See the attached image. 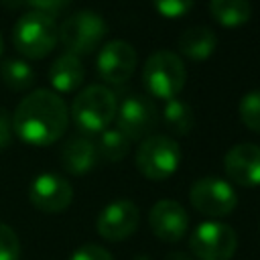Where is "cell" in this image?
<instances>
[{
	"label": "cell",
	"mask_w": 260,
	"mask_h": 260,
	"mask_svg": "<svg viewBox=\"0 0 260 260\" xmlns=\"http://www.w3.org/2000/svg\"><path fill=\"white\" fill-rule=\"evenodd\" d=\"M59 41V28L53 16L45 12L30 10L22 14L12 28V43L20 55L26 59L47 57Z\"/></svg>",
	"instance_id": "4"
},
{
	"label": "cell",
	"mask_w": 260,
	"mask_h": 260,
	"mask_svg": "<svg viewBox=\"0 0 260 260\" xmlns=\"http://www.w3.org/2000/svg\"><path fill=\"white\" fill-rule=\"evenodd\" d=\"M138 63L136 51L126 41L106 43L95 59V69L106 83H124L130 79Z\"/></svg>",
	"instance_id": "12"
},
{
	"label": "cell",
	"mask_w": 260,
	"mask_h": 260,
	"mask_svg": "<svg viewBox=\"0 0 260 260\" xmlns=\"http://www.w3.org/2000/svg\"><path fill=\"white\" fill-rule=\"evenodd\" d=\"M69 260H114V258L106 248L98 244H85V246H79L69 256Z\"/></svg>",
	"instance_id": "25"
},
{
	"label": "cell",
	"mask_w": 260,
	"mask_h": 260,
	"mask_svg": "<svg viewBox=\"0 0 260 260\" xmlns=\"http://www.w3.org/2000/svg\"><path fill=\"white\" fill-rule=\"evenodd\" d=\"M189 248L197 260H232L238 250V236L228 223L203 221L193 230Z\"/></svg>",
	"instance_id": "7"
},
{
	"label": "cell",
	"mask_w": 260,
	"mask_h": 260,
	"mask_svg": "<svg viewBox=\"0 0 260 260\" xmlns=\"http://www.w3.org/2000/svg\"><path fill=\"white\" fill-rule=\"evenodd\" d=\"M95 148H98V156H102L104 160L118 162L128 154L130 140L118 128H106L104 132H100V140Z\"/></svg>",
	"instance_id": "21"
},
{
	"label": "cell",
	"mask_w": 260,
	"mask_h": 260,
	"mask_svg": "<svg viewBox=\"0 0 260 260\" xmlns=\"http://www.w3.org/2000/svg\"><path fill=\"white\" fill-rule=\"evenodd\" d=\"M12 136H14V130H12V116L0 108V150L8 148L12 144Z\"/></svg>",
	"instance_id": "26"
},
{
	"label": "cell",
	"mask_w": 260,
	"mask_h": 260,
	"mask_svg": "<svg viewBox=\"0 0 260 260\" xmlns=\"http://www.w3.org/2000/svg\"><path fill=\"white\" fill-rule=\"evenodd\" d=\"M0 260H20V242L16 232L0 221Z\"/></svg>",
	"instance_id": "23"
},
{
	"label": "cell",
	"mask_w": 260,
	"mask_h": 260,
	"mask_svg": "<svg viewBox=\"0 0 260 260\" xmlns=\"http://www.w3.org/2000/svg\"><path fill=\"white\" fill-rule=\"evenodd\" d=\"M71 0H26L28 6H32L37 12H45V14H53V12H59L61 8H65Z\"/></svg>",
	"instance_id": "27"
},
{
	"label": "cell",
	"mask_w": 260,
	"mask_h": 260,
	"mask_svg": "<svg viewBox=\"0 0 260 260\" xmlns=\"http://www.w3.org/2000/svg\"><path fill=\"white\" fill-rule=\"evenodd\" d=\"M85 77V69L79 61V57L65 53L61 57H57L49 69V81L51 87L55 89V93H69L73 89H77L81 85Z\"/></svg>",
	"instance_id": "16"
},
{
	"label": "cell",
	"mask_w": 260,
	"mask_h": 260,
	"mask_svg": "<svg viewBox=\"0 0 260 260\" xmlns=\"http://www.w3.org/2000/svg\"><path fill=\"white\" fill-rule=\"evenodd\" d=\"M209 14L217 24L238 28L250 20L252 6L248 0H209Z\"/></svg>",
	"instance_id": "18"
},
{
	"label": "cell",
	"mask_w": 260,
	"mask_h": 260,
	"mask_svg": "<svg viewBox=\"0 0 260 260\" xmlns=\"http://www.w3.org/2000/svg\"><path fill=\"white\" fill-rule=\"evenodd\" d=\"M162 122L173 134L185 136V134H189L193 130L195 116H193V110H191V106L187 102L175 98V100L165 102V106H162Z\"/></svg>",
	"instance_id": "19"
},
{
	"label": "cell",
	"mask_w": 260,
	"mask_h": 260,
	"mask_svg": "<svg viewBox=\"0 0 260 260\" xmlns=\"http://www.w3.org/2000/svg\"><path fill=\"white\" fill-rule=\"evenodd\" d=\"M187 81V69L173 51H154L142 67V83L152 98L162 102L175 100Z\"/></svg>",
	"instance_id": "3"
},
{
	"label": "cell",
	"mask_w": 260,
	"mask_h": 260,
	"mask_svg": "<svg viewBox=\"0 0 260 260\" xmlns=\"http://www.w3.org/2000/svg\"><path fill=\"white\" fill-rule=\"evenodd\" d=\"M138 221L140 211L136 203L130 199H116L100 211L95 219V230L108 242H122L136 232Z\"/></svg>",
	"instance_id": "11"
},
{
	"label": "cell",
	"mask_w": 260,
	"mask_h": 260,
	"mask_svg": "<svg viewBox=\"0 0 260 260\" xmlns=\"http://www.w3.org/2000/svg\"><path fill=\"white\" fill-rule=\"evenodd\" d=\"M238 114L246 128H250L252 132H260V89L242 95L238 104Z\"/></svg>",
	"instance_id": "22"
},
{
	"label": "cell",
	"mask_w": 260,
	"mask_h": 260,
	"mask_svg": "<svg viewBox=\"0 0 260 260\" xmlns=\"http://www.w3.org/2000/svg\"><path fill=\"white\" fill-rule=\"evenodd\" d=\"M148 223L158 240L167 244H177L189 230V215L179 201L160 199L150 207Z\"/></svg>",
	"instance_id": "13"
},
{
	"label": "cell",
	"mask_w": 260,
	"mask_h": 260,
	"mask_svg": "<svg viewBox=\"0 0 260 260\" xmlns=\"http://www.w3.org/2000/svg\"><path fill=\"white\" fill-rule=\"evenodd\" d=\"M118 112V100L106 85H87L81 89L71 104L73 124L85 134L104 132Z\"/></svg>",
	"instance_id": "2"
},
{
	"label": "cell",
	"mask_w": 260,
	"mask_h": 260,
	"mask_svg": "<svg viewBox=\"0 0 260 260\" xmlns=\"http://www.w3.org/2000/svg\"><path fill=\"white\" fill-rule=\"evenodd\" d=\"M61 162L71 175H85L98 162V148L85 136H73L61 150Z\"/></svg>",
	"instance_id": "15"
},
{
	"label": "cell",
	"mask_w": 260,
	"mask_h": 260,
	"mask_svg": "<svg viewBox=\"0 0 260 260\" xmlns=\"http://www.w3.org/2000/svg\"><path fill=\"white\" fill-rule=\"evenodd\" d=\"M189 201L201 215L225 217L236 209L238 195L228 181L219 177H201L191 185Z\"/></svg>",
	"instance_id": "8"
},
{
	"label": "cell",
	"mask_w": 260,
	"mask_h": 260,
	"mask_svg": "<svg viewBox=\"0 0 260 260\" xmlns=\"http://www.w3.org/2000/svg\"><path fill=\"white\" fill-rule=\"evenodd\" d=\"M0 77L6 87L14 91H22L32 87L35 83V69L22 59H8L0 65Z\"/></svg>",
	"instance_id": "20"
},
{
	"label": "cell",
	"mask_w": 260,
	"mask_h": 260,
	"mask_svg": "<svg viewBox=\"0 0 260 260\" xmlns=\"http://www.w3.org/2000/svg\"><path fill=\"white\" fill-rule=\"evenodd\" d=\"M108 35V24L102 14L93 10H79L63 20L59 26V41L67 53L79 57L93 53Z\"/></svg>",
	"instance_id": "6"
},
{
	"label": "cell",
	"mask_w": 260,
	"mask_h": 260,
	"mask_svg": "<svg viewBox=\"0 0 260 260\" xmlns=\"http://www.w3.org/2000/svg\"><path fill=\"white\" fill-rule=\"evenodd\" d=\"M116 124L128 140H140L150 136V132L158 124V110L150 98L134 93L118 106Z\"/></svg>",
	"instance_id": "9"
},
{
	"label": "cell",
	"mask_w": 260,
	"mask_h": 260,
	"mask_svg": "<svg viewBox=\"0 0 260 260\" xmlns=\"http://www.w3.org/2000/svg\"><path fill=\"white\" fill-rule=\"evenodd\" d=\"M223 169L232 183L240 187L260 185V146L252 142L232 146L223 156Z\"/></svg>",
	"instance_id": "14"
},
{
	"label": "cell",
	"mask_w": 260,
	"mask_h": 260,
	"mask_svg": "<svg viewBox=\"0 0 260 260\" xmlns=\"http://www.w3.org/2000/svg\"><path fill=\"white\" fill-rule=\"evenodd\" d=\"M28 199L32 207L43 213H61L71 205L73 189L65 177L57 173H41L28 187Z\"/></svg>",
	"instance_id": "10"
},
{
	"label": "cell",
	"mask_w": 260,
	"mask_h": 260,
	"mask_svg": "<svg viewBox=\"0 0 260 260\" xmlns=\"http://www.w3.org/2000/svg\"><path fill=\"white\" fill-rule=\"evenodd\" d=\"M181 165V146L167 134L146 136L136 150V167L150 181H165Z\"/></svg>",
	"instance_id": "5"
},
{
	"label": "cell",
	"mask_w": 260,
	"mask_h": 260,
	"mask_svg": "<svg viewBox=\"0 0 260 260\" xmlns=\"http://www.w3.org/2000/svg\"><path fill=\"white\" fill-rule=\"evenodd\" d=\"M162 260H191V256L185 252H169Z\"/></svg>",
	"instance_id": "28"
},
{
	"label": "cell",
	"mask_w": 260,
	"mask_h": 260,
	"mask_svg": "<svg viewBox=\"0 0 260 260\" xmlns=\"http://www.w3.org/2000/svg\"><path fill=\"white\" fill-rule=\"evenodd\" d=\"M2 51H4V39H2V35H0V57H2Z\"/></svg>",
	"instance_id": "30"
},
{
	"label": "cell",
	"mask_w": 260,
	"mask_h": 260,
	"mask_svg": "<svg viewBox=\"0 0 260 260\" xmlns=\"http://www.w3.org/2000/svg\"><path fill=\"white\" fill-rule=\"evenodd\" d=\"M179 53L193 61H205L217 47V37L209 26H191L177 41Z\"/></svg>",
	"instance_id": "17"
},
{
	"label": "cell",
	"mask_w": 260,
	"mask_h": 260,
	"mask_svg": "<svg viewBox=\"0 0 260 260\" xmlns=\"http://www.w3.org/2000/svg\"><path fill=\"white\" fill-rule=\"evenodd\" d=\"M195 0H152V6L154 10L165 16V18H181L185 14H189V10L193 8Z\"/></svg>",
	"instance_id": "24"
},
{
	"label": "cell",
	"mask_w": 260,
	"mask_h": 260,
	"mask_svg": "<svg viewBox=\"0 0 260 260\" xmlns=\"http://www.w3.org/2000/svg\"><path fill=\"white\" fill-rule=\"evenodd\" d=\"M132 260H152V258L146 256V254H140V256H136V258H132Z\"/></svg>",
	"instance_id": "29"
},
{
	"label": "cell",
	"mask_w": 260,
	"mask_h": 260,
	"mask_svg": "<svg viewBox=\"0 0 260 260\" xmlns=\"http://www.w3.org/2000/svg\"><path fill=\"white\" fill-rule=\"evenodd\" d=\"M69 124V110L63 98L51 89H35L16 106L12 114L14 134L30 146L57 142Z\"/></svg>",
	"instance_id": "1"
}]
</instances>
